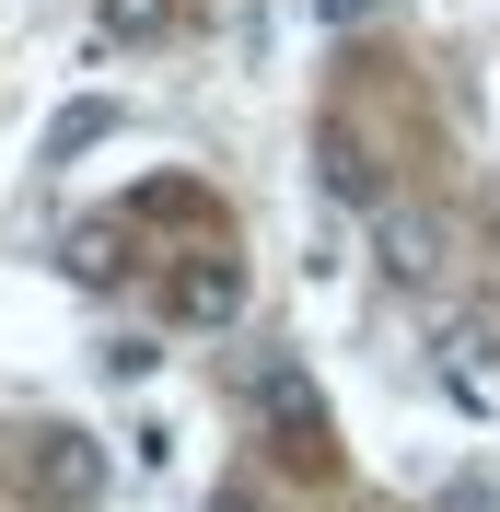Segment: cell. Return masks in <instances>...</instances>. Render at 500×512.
I'll return each mask as SVG.
<instances>
[{
	"instance_id": "5",
	"label": "cell",
	"mask_w": 500,
	"mask_h": 512,
	"mask_svg": "<svg viewBox=\"0 0 500 512\" xmlns=\"http://www.w3.org/2000/svg\"><path fill=\"white\" fill-rule=\"evenodd\" d=\"M70 280H82V291H117L128 280V245L105 222H82V233H70Z\"/></svg>"
},
{
	"instance_id": "1",
	"label": "cell",
	"mask_w": 500,
	"mask_h": 512,
	"mask_svg": "<svg viewBox=\"0 0 500 512\" xmlns=\"http://www.w3.org/2000/svg\"><path fill=\"white\" fill-rule=\"evenodd\" d=\"M24 489H35L47 512H94V501H105V443H94V431H35Z\"/></svg>"
},
{
	"instance_id": "7",
	"label": "cell",
	"mask_w": 500,
	"mask_h": 512,
	"mask_svg": "<svg viewBox=\"0 0 500 512\" xmlns=\"http://www.w3.org/2000/svg\"><path fill=\"white\" fill-rule=\"evenodd\" d=\"M326 198H373V163L349 152V140H326Z\"/></svg>"
},
{
	"instance_id": "8",
	"label": "cell",
	"mask_w": 500,
	"mask_h": 512,
	"mask_svg": "<svg viewBox=\"0 0 500 512\" xmlns=\"http://www.w3.org/2000/svg\"><path fill=\"white\" fill-rule=\"evenodd\" d=\"M105 128H117V117H105V105H70V117H59V140H47V152H82V140H105Z\"/></svg>"
},
{
	"instance_id": "3",
	"label": "cell",
	"mask_w": 500,
	"mask_h": 512,
	"mask_svg": "<svg viewBox=\"0 0 500 512\" xmlns=\"http://www.w3.org/2000/svg\"><path fill=\"white\" fill-rule=\"evenodd\" d=\"M373 256H384V280H396V291H431V280H442V222H431V210H384Z\"/></svg>"
},
{
	"instance_id": "2",
	"label": "cell",
	"mask_w": 500,
	"mask_h": 512,
	"mask_svg": "<svg viewBox=\"0 0 500 512\" xmlns=\"http://www.w3.org/2000/svg\"><path fill=\"white\" fill-rule=\"evenodd\" d=\"M163 303H175L187 326H233V315H245V256H187Z\"/></svg>"
},
{
	"instance_id": "9",
	"label": "cell",
	"mask_w": 500,
	"mask_h": 512,
	"mask_svg": "<svg viewBox=\"0 0 500 512\" xmlns=\"http://www.w3.org/2000/svg\"><path fill=\"white\" fill-rule=\"evenodd\" d=\"M152 361H163L152 338H105V373H117V384H140V373H152Z\"/></svg>"
},
{
	"instance_id": "4",
	"label": "cell",
	"mask_w": 500,
	"mask_h": 512,
	"mask_svg": "<svg viewBox=\"0 0 500 512\" xmlns=\"http://www.w3.org/2000/svg\"><path fill=\"white\" fill-rule=\"evenodd\" d=\"M489 361H500V338L489 326H442V384H454V396H466V408H489Z\"/></svg>"
},
{
	"instance_id": "6",
	"label": "cell",
	"mask_w": 500,
	"mask_h": 512,
	"mask_svg": "<svg viewBox=\"0 0 500 512\" xmlns=\"http://www.w3.org/2000/svg\"><path fill=\"white\" fill-rule=\"evenodd\" d=\"M94 24H105V35H128V47H152V35L175 24V0H94Z\"/></svg>"
}]
</instances>
